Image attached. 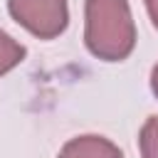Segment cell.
Masks as SVG:
<instances>
[{
  "mask_svg": "<svg viewBox=\"0 0 158 158\" xmlns=\"http://www.w3.org/2000/svg\"><path fill=\"white\" fill-rule=\"evenodd\" d=\"M84 42L101 62H123L136 47V22L128 0H86Z\"/></svg>",
  "mask_w": 158,
  "mask_h": 158,
  "instance_id": "1",
  "label": "cell"
},
{
  "mask_svg": "<svg viewBox=\"0 0 158 158\" xmlns=\"http://www.w3.org/2000/svg\"><path fill=\"white\" fill-rule=\"evenodd\" d=\"M151 91H153L156 99H158V64H156L153 72H151Z\"/></svg>",
  "mask_w": 158,
  "mask_h": 158,
  "instance_id": "7",
  "label": "cell"
},
{
  "mask_svg": "<svg viewBox=\"0 0 158 158\" xmlns=\"http://www.w3.org/2000/svg\"><path fill=\"white\" fill-rule=\"evenodd\" d=\"M25 54H27L25 44H20L12 35H7L5 30H0V77H5L17 64H22Z\"/></svg>",
  "mask_w": 158,
  "mask_h": 158,
  "instance_id": "4",
  "label": "cell"
},
{
  "mask_svg": "<svg viewBox=\"0 0 158 158\" xmlns=\"http://www.w3.org/2000/svg\"><path fill=\"white\" fill-rule=\"evenodd\" d=\"M7 10L17 25L40 40H54L69 25L67 0H7Z\"/></svg>",
  "mask_w": 158,
  "mask_h": 158,
  "instance_id": "2",
  "label": "cell"
},
{
  "mask_svg": "<svg viewBox=\"0 0 158 158\" xmlns=\"http://www.w3.org/2000/svg\"><path fill=\"white\" fill-rule=\"evenodd\" d=\"M146 2V10H148V17L153 22V27L158 30V0H143Z\"/></svg>",
  "mask_w": 158,
  "mask_h": 158,
  "instance_id": "6",
  "label": "cell"
},
{
  "mask_svg": "<svg viewBox=\"0 0 158 158\" xmlns=\"http://www.w3.org/2000/svg\"><path fill=\"white\" fill-rule=\"evenodd\" d=\"M57 158H123V153L106 136L86 133V136L69 138L62 146V151H59Z\"/></svg>",
  "mask_w": 158,
  "mask_h": 158,
  "instance_id": "3",
  "label": "cell"
},
{
  "mask_svg": "<svg viewBox=\"0 0 158 158\" xmlns=\"http://www.w3.org/2000/svg\"><path fill=\"white\" fill-rule=\"evenodd\" d=\"M138 148L141 158H158V116L146 118L138 133Z\"/></svg>",
  "mask_w": 158,
  "mask_h": 158,
  "instance_id": "5",
  "label": "cell"
}]
</instances>
